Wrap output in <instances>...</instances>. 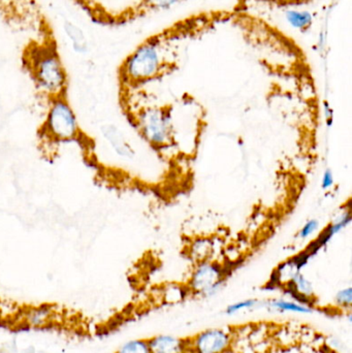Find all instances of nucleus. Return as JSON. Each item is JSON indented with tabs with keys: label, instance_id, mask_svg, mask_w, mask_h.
I'll return each instance as SVG.
<instances>
[{
	"label": "nucleus",
	"instance_id": "nucleus-24",
	"mask_svg": "<svg viewBox=\"0 0 352 353\" xmlns=\"http://www.w3.org/2000/svg\"><path fill=\"white\" fill-rule=\"evenodd\" d=\"M0 353H8V352H3V350H0Z\"/></svg>",
	"mask_w": 352,
	"mask_h": 353
},
{
	"label": "nucleus",
	"instance_id": "nucleus-9",
	"mask_svg": "<svg viewBox=\"0 0 352 353\" xmlns=\"http://www.w3.org/2000/svg\"><path fill=\"white\" fill-rule=\"evenodd\" d=\"M262 308L266 309L268 312L278 314H311L315 310V307L301 304L289 298H275L262 301Z\"/></svg>",
	"mask_w": 352,
	"mask_h": 353
},
{
	"label": "nucleus",
	"instance_id": "nucleus-18",
	"mask_svg": "<svg viewBox=\"0 0 352 353\" xmlns=\"http://www.w3.org/2000/svg\"><path fill=\"white\" fill-rule=\"evenodd\" d=\"M335 306L342 311H351L352 307V288H342L339 290L334 298Z\"/></svg>",
	"mask_w": 352,
	"mask_h": 353
},
{
	"label": "nucleus",
	"instance_id": "nucleus-14",
	"mask_svg": "<svg viewBox=\"0 0 352 353\" xmlns=\"http://www.w3.org/2000/svg\"><path fill=\"white\" fill-rule=\"evenodd\" d=\"M191 296L187 285L169 283L161 290V302L167 305H177Z\"/></svg>",
	"mask_w": 352,
	"mask_h": 353
},
{
	"label": "nucleus",
	"instance_id": "nucleus-7",
	"mask_svg": "<svg viewBox=\"0 0 352 353\" xmlns=\"http://www.w3.org/2000/svg\"><path fill=\"white\" fill-rule=\"evenodd\" d=\"M351 219V208H347V209H345L344 211L337 217V219L333 220L328 226H326V228L322 230L320 236H318L313 242L310 243V244L306 247L305 250L307 251L312 257L315 256V255L320 252V250H322L324 247H326L335 236H337L339 232L344 230L345 228H349Z\"/></svg>",
	"mask_w": 352,
	"mask_h": 353
},
{
	"label": "nucleus",
	"instance_id": "nucleus-15",
	"mask_svg": "<svg viewBox=\"0 0 352 353\" xmlns=\"http://www.w3.org/2000/svg\"><path fill=\"white\" fill-rule=\"evenodd\" d=\"M262 301L258 300V299H246V300L238 301V302L229 305L225 308V314L234 316L240 313L256 310V309L262 308Z\"/></svg>",
	"mask_w": 352,
	"mask_h": 353
},
{
	"label": "nucleus",
	"instance_id": "nucleus-11",
	"mask_svg": "<svg viewBox=\"0 0 352 353\" xmlns=\"http://www.w3.org/2000/svg\"><path fill=\"white\" fill-rule=\"evenodd\" d=\"M185 0H140L136 6L128 10L125 17L138 18L152 12H163L169 10Z\"/></svg>",
	"mask_w": 352,
	"mask_h": 353
},
{
	"label": "nucleus",
	"instance_id": "nucleus-10",
	"mask_svg": "<svg viewBox=\"0 0 352 353\" xmlns=\"http://www.w3.org/2000/svg\"><path fill=\"white\" fill-rule=\"evenodd\" d=\"M101 134H103L105 141L111 145L116 154L123 157V159H134V150L128 144L125 137L123 136L119 128H116L115 125L107 124V125H103L101 128Z\"/></svg>",
	"mask_w": 352,
	"mask_h": 353
},
{
	"label": "nucleus",
	"instance_id": "nucleus-17",
	"mask_svg": "<svg viewBox=\"0 0 352 353\" xmlns=\"http://www.w3.org/2000/svg\"><path fill=\"white\" fill-rule=\"evenodd\" d=\"M116 353H151L148 339H134L125 342Z\"/></svg>",
	"mask_w": 352,
	"mask_h": 353
},
{
	"label": "nucleus",
	"instance_id": "nucleus-19",
	"mask_svg": "<svg viewBox=\"0 0 352 353\" xmlns=\"http://www.w3.org/2000/svg\"><path fill=\"white\" fill-rule=\"evenodd\" d=\"M320 228V220L312 218V219L306 221V223L302 226L301 230L298 232V238L301 239V240H307V239L311 238L314 234H316Z\"/></svg>",
	"mask_w": 352,
	"mask_h": 353
},
{
	"label": "nucleus",
	"instance_id": "nucleus-16",
	"mask_svg": "<svg viewBox=\"0 0 352 353\" xmlns=\"http://www.w3.org/2000/svg\"><path fill=\"white\" fill-rule=\"evenodd\" d=\"M51 314V308L47 306L32 309L27 313V323L32 327H41V325L48 323Z\"/></svg>",
	"mask_w": 352,
	"mask_h": 353
},
{
	"label": "nucleus",
	"instance_id": "nucleus-2",
	"mask_svg": "<svg viewBox=\"0 0 352 353\" xmlns=\"http://www.w3.org/2000/svg\"><path fill=\"white\" fill-rule=\"evenodd\" d=\"M24 60L27 72L39 94L49 101L66 97L68 74L52 41L27 49Z\"/></svg>",
	"mask_w": 352,
	"mask_h": 353
},
{
	"label": "nucleus",
	"instance_id": "nucleus-23",
	"mask_svg": "<svg viewBox=\"0 0 352 353\" xmlns=\"http://www.w3.org/2000/svg\"><path fill=\"white\" fill-rule=\"evenodd\" d=\"M318 353H336L335 352H333V350H331L330 348L328 347V350H322L320 352H318Z\"/></svg>",
	"mask_w": 352,
	"mask_h": 353
},
{
	"label": "nucleus",
	"instance_id": "nucleus-21",
	"mask_svg": "<svg viewBox=\"0 0 352 353\" xmlns=\"http://www.w3.org/2000/svg\"><path fill=\"white\" fill-rule=\"evenodd\" d=\"M262 1L270 2V3L277 4L279 6H293L306 3L310 0H262Z\"/></svg>",
	"mask_w": 352,
	"mask_h": 353
},
{
	"label": "nucleus",
	"instance_id": "nucleus-22",
	"mask_svg": "<svg viewBox=\"0 0 352 353\" xmlns=\"http://www.w3.org/2000/svg\"><path fill=\"white\" fill-rule=\"evenodd\" d=\"M324 117H326L327 126L332 128L334 124V110L331 107L329 101H324Z\"/></svg>",
	"mask_w": 352,
	"mask_h": 353
},
{
	"label": "nucleus",
	"instance_id": "nucleus-4",
	"mask_svg": "<svg viewBox=\"0 0 352 353\" xmlns=\"http://www.w3.org/2000/svg\"><path fill=\"white\" fill-rule=\"evenodd\" d=\"M134 128L155 149L169 146L173 139V115L165 108H146L130 118Z\"/></svg>",
	"mask_w": 352,
	"mask_h": 353
},
{
	"label": "nucleus",
	"instance_id": "nucleus-8",
	"mask_svg": "<svg viewBox=\"0 0 352 353\" xmlns=\"http://www.w3.org/2000/svg\"><path fill=\"white\" fill-rule=\"evenodd\" d=\"M151 353H188V338L157 335L148 339Z\"/></svg>",
	"mask_w": 352,
	"mask_h": 353
},
{
	"label": "nucleus",
	"instance_id": "nucleus-20",
	"mask_svg": "<svg viewBox=\"0 0 352 353\" xmlns=\"http://www.w3.org/2000/svg\"><path fill=\"white\" fill-rule=\"evenodd\" d=\"M335 184V176L332 170L327 169L324 172V175L322 178V188L324 190H329V189L333 188Z\"/></svg>",
	"mask_w": 352,
	"mask_h": 353
},
{
	"label": "nucleus",
	"instance_id": "nucleus-5",
	"mask_svg": "<svg viewBox=\"0 0 352 353\" xmlns=\"http://www.w3.org/2000/svg\"><path fill=\"white\" fill-rule=\"evenodd\" d=\"M229 270L211 261H200L192 272L187 286L191 296L210 298L215 296L225 285Z\"/></svg>",
	"mask_w": 352,
	"mask_h": 353
},
{
	"label": "nucleus",
	"instance_id": "nucleus-3",
	"mask_svg": "<svg viewBox=\"0 0 352 353\" xmlns=\"http://www.w3.org/2000/svg\"><path fill=\"white\" fill-rule=\"evenodd\" d=\"M49 103L45 121L37 134L41 151L48 154L58 145L76 142L82 138L76 114L66 97L53 99Z\"/></svg>",
	"mask_w": 352,
	"mask_h": 353
},
{
	"label": "nucleus",
	"instance_id": "nucleus-12",
	"mask_svg": "<svg viewBox=\"0 0 352 353\" xmlns=\"http://www.w3.org/2000/svg\"><path fill=\"white\" fill-rule=\"evenodd\" d=\"M63 30L72 43V50L78 54H86L89 50L88 41L84 31L70 21H65Z\"/></svg>",
	"mask_w": 352,
	"mask_h": 353
},
{
	"label": "nucleus",
	"instance_id": "nucleus-6",
	"mask_svg": "<svg viewBox=\"0 0 352 353\" xmlns=\"http://www.w3.org/2000/svg\"><path fill=\"white\" fill-rule=\"evenodd\" d=\"M235 336L229 329L212 327L188 338V353H227L231 350Z\"/></svg>",
	"mask_w": 352,
	"mask_h": 353
},
{
	"label": "nucleus",
	"instance_id": "nucleus-1",
	"mask_svg": "<svg viewBox=\"0 0 352 353\" xmlns=\"http://www.w3.org/2000/svg\"><path fill=\"white\" fill-rule=\"evenodd\" d=\"M174 65L165 41L161 34L155 35L143 41L125 58L120 66V83L123 87L138 86L167 74Z\"/></svg>",
	"mask_w": 352,
	"mask_h": 353
},
{
	"label": "nucleus",
	"instance_id": "nucleus-13",
	"mask_svg": "<svg viewBox=\"0 0 352 353\" xmlns=\"http://www.w3.org/2000/svg\"><path fill=\"white\" fill-rule=\"evenodd\" d=\"M285 19L289 26L293 29L306 32L311 28L313 24V14L309 10H298V8H289L285 12Z\"/></svg>",
	"mask_w": 352,
	"mask_h": 353
}]
</instances>
